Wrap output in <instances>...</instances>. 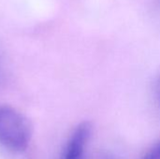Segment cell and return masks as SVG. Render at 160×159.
<instances>
[{
    "label": "cell",
    "instance_id": "cell-1",
    "mask_svg": "<svg viewBox=\"0 0 160 159\" xmlns=\"http://www.w3.org/2000/svg\"><path fill=\"white\" fill-rule=\"evenodd\" d=\"M27 119L11 107H0V144L12 152H23L31 140Z\"/></svg>",
    "mask_w": 160,
    "mask_h": 159
},
{
    "label": "cell",
    "instance_id": "cell-2",
    "mask_svg": "<svg viewBox=\"0 0 160 159\" xmlns=\"http://www.w3.org/2000/svg\"><path fill=\"white\" fill-rule=\"evenodd\" d=\"M90 134V124L87 122L80 124L70 135L65 147L62 159H84Z\"/></svg>",
    "mask_w": 160,
    "mask_h": 159
},
{
    "label": "cell",
    "instance_id": "cell-3",
    "mask_svg": "<svg viewBox=\"0 0 160 159\" xmlns=\"http://www.w3.org/2000/svg\"><path fill=\"white\" fill-rule=\"evenodd\" d=\"M142 159H160V141L157 142Z\"/></svg>",
    "mask_w": 160,
    "mask_h": 159
},
{
    "label": "cell",
    "instance_id": "cell-4",
    "mask_svg": "<svg viewBox=\"0 0 160 159\" xmlns=\"http://www.w3.org/2000/svg\"><path fill=\"white\" fill-rule=\"evenodd\" d=\"M157 95H158V98L160 102V78L157 82Z\"/></svg>",
    "mask_w": 160,
    "mask_h": 159
}]
</instances>
